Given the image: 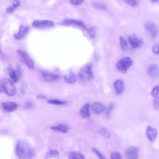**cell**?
Returning <instances> with one entry per match:
<instances>
[{"label":"cell","instance_id":"cell-14","mask_svg":"<svg viewBox=\"0 0 159 159\" xmlns=\"http://www.w3.org/2000/svg\"><path fill=\"white\" fill-rule=\"evenodd\" d=\"M114 88L115 89V93L117 95H120L124 90V84L122 80L118 79L114 82Z\"/></svg>","mask_w":159,"mask_h":159},{"label":"cell","instance_id":"cell-18","mask_svg":"<svg viewBox=\"0 0 159 159\" xmlns=\"http://www.w3.org/2000/svg\"><path fill=\"white\" fill-rule=\"evenodd\" d=\"M89 109H90V105L89 103L84 104L80 109V113L81 116L85 119L89 117H90Z\"/></svg>","mask_w":159,"mask_h":159},{"label":"cell","instance_id":"cell-23","mask_svg":"<svg viewBox=\"0 0 159 159\" xmlns=\"http://www.w3.org/2000/svg\"><path fill=\"white\" fill-rule=\"evenodd\" d=\"M8 72H9V75L11 78V80L14 83L17 82L18 81V76L16 73V71L13 70V68L11 66H9V67L8 68Z\"/></svg>","mask_w":159,"mask_h":159},{"label":"cell","instance_id":"cell-8","mask_svg":"<svg viewBox=\"0 0 159 159\" xmlns=\"http://www.w3.org/2000/svg\"><path fill=\"white\" fill-rule=\"evenodd\" d=\"M129 42L133 48H139L143 45V41L142 39L138 38L135 34H132L128 38Z\"/></svg>","mask_w":159,"mask_h":159},{"label":"cell","instance_id":"cell-29","mask_svg":"<svg viewBox=\"0 0 159 159\" xmlns=\"http://www.w3.org/2000/svg\"><path fill=\"white\" fill-rule=\"evenodd\" d=\"M153 108L159 111V96L154 98V100L153 101Z\"/></svg>","mask_w":159,"mask_h":159},{"label":"cell","instance_id":"cell-25","mask_svg":"<svg viewBox=\"0 0 159 159\" xmlns=\"http://www.w3.org/2000/svg\"><path fill=\"white\" fill-rule=\"evenodd\" d=\"M151 96L153 98L159 96V84L155 86L151 91Z\"/></svg>","mask_w":159,"mask_h":159},{"label":"cell","instance_id":"cell-37","mask_svg":"<svg viewBox=\"0 0 159 159\" xmlns=\"http://www.w3.org/2000/svg\"><path fill=\"white\" fill-rule=\"evenodd\" d=\"M16 8V7H14L13 5H12V6H9L8 8L6 9V12H7V13H11V12H12L14 11V9H15Z\"/></svg>","mask_w":159,"mask_h":159},{"label":"cell","instance_id":"cell-1","mask_svg":"<svg viewBox=\"0 0 159 159\" xmlns=\"http://www.w3.org/2000/svg\"><path fill=\"white\" fill-rule=\"evenodd\" d=\"M17 159H32L34 152L30 145L25 140L17 141L15 149Z\"/></svg>","mask_w":159,"mask_h":159},{"label":"cell","instance_id":"cell-13","mask_svg":"<svg viewBox=\"0 0 159 159\" xmlns=\"http://www.w3.org/2000/svg\"><path fill=\"white\" fill-rule=\"evenodd\" d=\"M148 75L152 78H157L159 76V67L156 64L151 65L147 69Z\"/></svg>","mask_w":159,"mask_h":159},{"label":"cell","instance_id":"cell-26","mask_svg":"<svg viewBox=\"0 0 159 159\" xmlns=\"http://www.w3.org/2000/svg\"><path fill=\"white\" fill-rule=\"evenodd\" d=\"M91 149H92L93 152L96 155V156L98 157V158L99 159H107V158L104 157V155L99 150H98L96 148L93 147Z\"/></svg>","mask_w":159,"mask_h":159},{"label":"cell","instance_id":"cell-28","mask_svg":"<svg viewBox=\"0 0 159 159\" xmlns=\"http://www.w3.org/2000/svg\"><path fill=\"white\" fill-rule=\"evenodd\" d=\"M47 102L49 104H55V105H63V104H65L66 103L65 101L57 100V99H50V100L47 101Z\"/></svg>","mask_w":159,"mask_h":159},{"label":"cell","instance_id":"cell-6","mask_svg":"<svg viewBox=\"0 0 159 159\" xmlns=\"http://www.w3.org/2000/svg\"><path fill=\"white\" fill-rule=\"evenodd\" d=\"M54 25V22L50 20H35L32 22V25L36 28H50Z\"/></svg>","mask_w":159,"mask_h":159},{"label":"cell","instance_id":"cell-36","mask_svg":"<svg viewBox=\"0 0 159 159\" xmlns=\"http://www.w3.org/2000/svg\"><path fill=\"white\" fill-rule=\"evenodd\" d=\"M113 107H114V104L112 103L110 104L108 106V108H107V112H106V115L107 117H109L110 116V114L111 112V111L112 109H113Z\"/></svg>","mask_w":159,"mask_h":159},{"label":"cell","instance_id":"cell-17","mask_svg":"<svg viewBox=\"0 0 159 159\" xmlns=\"http://www.w3.org/2000/svg\"><path fill=\"white\" fill-rule=\"evenodd\" d=\"M63 80L68 84H73L76 81V76L73 71H70L64 75Z\"/></svg>","mask_w":159,"mask_h":159},{"label":"cell","instance_id":"cell-10","mask_svg":"<svg viewBox=\"0 0 159 159\" xmlns=\"http://www.w3.org/2000/svg\"><path fill=\"white\" fill-rule=\"evenodd\" d=\"M29 30V29L28 27L27 26H24V25H20L19 27V31L14 34V37L16 39V40H22L28 34Z\"/></svg>","mask_w":159,"mask_h":159},{"label":"cell","instance_id":"cell-19","mask_svg":"<svg viewBox=\"0 0 159 159\" xmlns=\"http://www.w3.org/2000/svg\"><path fill=\"white\" fill-rule=\"evenodd\" d=\"M63 23L65 25H73L78 26L80 27L84 28L86 30V28L85 27V25H84V24L80 20H74V19H67V20H64V22Z\"/></svg>","mask_w":159,"mask_h":159},{"label":"cell","instance_id":"cell-31","mask_svg":"<svg viewBox=\"0 0 159 159\" xmlns=\"http://www.w3.org/2000/svg\"><path fill=\"white\" fill-rule=\"evenodd\" d=\"M152 51L155 54H159V42L155 43L152 47Z\"/></svg>","mask_w":159,"mask_h":159},{"label":"cell","instance_id":"cell-30","mask_svg":"<svg viewBox=\"0 0 159 159\" xmlns=\"http://www.w3.org/2000/svg\"><path fill=\"white\" fill-rule=\"evenodd\" d=\"M111 159H122L121 154L118 152H114L111 154Z\"/></svg>","mask_w":159,"mask_h":159},{"label":"cell","instance_id":"cell-34","mask_svg":"<svg viewBox=\"0 0 159 159\" xmlns=\"http://www.w3.org/2000/svg\"><path fill=\"white\" fill-rule=\"evenodd\" d=\"M86 31L88 32L89 35L91 38H94L95 36V30L93 28H90V29H86Z\"/></svg>","mask_w":159,"mask_h":159},{"label":"cell","instance_id":"cell-20","mask_svg":"<svg viewBox=\"0 0 159 159\" xmlns=\"http://www.w3.org/2000/svg\"><path fill=\"white\" fill-rule=\"evenodd\" d=\"M58 157H59V153H58L57 150H50L46 153L44 159L58 158Z\"/></svg>","mask_w":159,"mask_h":159},{"label":"cell","instance_id":"cell-12","mask_svg":"<svg viewBox=\"0 0 159 159\" xmlns=\"http://www.w3.org/2000/svg\"><path fill=\"white\" fill-rule=\"evenodd\" d=\"M127 159H137L139 156V150L135 147H129L125 153Z\"/></svg>","mask_w":159,"mask_h":159},{"label":"cell","instance_id":"cell-39","mask_svg":"<svg viewBox=\"0 0 159 159\" xmlns=\"http://www.w3.org/2000/svg\"><path fill=\"white\" fill-rule=\"evenodd\" d=\"M151 1L153 2H157L158 1H159V0H151Z\"/></svg>","mask_w":159,"mask_h":159},{"label":"cell","instance_id":"cell-11","mask_svg":"<svg viewBox=\"0 0 159 159\" xmlns=\"http://www.w3.org/2000/svg\"><path fill=\"white\" fill-rule=\"evenodd\" d=\"M42 79L47 82L53 81L58 79L59 76L58 75L49 72V71H41Z\"/></svg>","mask_w":159,"mask_h":159},{"label":"cell","instance_id":"cell-40","mask_svg":"<svg viewBox=\"0 0 159 159\" xmlns=\"http://www.w3.org/2000/svg\"><path fill=\"white\" fill-rule=\"evenodd\" d=\"M0 51H1V50H0Z\"/></svg>","mask_w":159,"mask_h":159},{"label":"cell","instance_id":"cell-27","mask_svg":"<svg viewBox=\"0 0 159 159\" xmlns=\"http://www.w3.org/2000/svg\"><path fill=\"white\" fill-rule=\"evenodd\" d=\"M119 40H120V45L121 49L122 50H125L127 48V42L121 36H120Z\"/></svg>","mask_w":159,"mask_h":159},{"label":"cell","instance_id":"cell-4","mask_svg":"<svg viewBox=\"0 0 159 159\" xmlns=\"http://www.w3.org/2000/svg\"><path fill=\"white\" fill-rule=\"evenodd\" d=\"M1 83L2 90L7 95L12 96L16 94V88L11 80L3 78L1 81Z\"/></svg>","mask_w":159,"mask_h":159},{"label":"cell","instance_id":"cell-22","mask_svg":"<svg viewBox=\"0 0 159 159\" xmlns=\"http://www.w3.org/2000/svg\"><path fill=\"white\" fill-rule=\"evenodd\" d=\"M68 159H85V158L83 154L73 151L69 153Z\"/></svg>","mask_w":159,"mask_h":159},{"label":"cell","instance_id":"cell-16","mask_svg":"<svg viewBox=\"0 0 159 159\" xmlns=\"http://www.w3.org/2000/svg\"><path fill=\"white\" fill-rule=\"evenodd\" d=\"M91 107H92L93 111L97 114H99L102 113L106 109L105 106L103 104H102L101 102H93L92 104Z\"/></svg>","mask_w":159,"mask_h":159},{"label":"cell","instance_id":"cell-5","mask_svg":"<svg viewBox=\"0 0 159 159\" xmlns=\"http://www.w3.org/2000/svg\"><path fill=\"white\" fill-rule=\"evenodd\" d=\"M17 53L19 57L20 60L30 70H34L35 68V65L34 61L31 59V58L28 55V54L21 50H19L17 51Z\"/></svg>","mask_w":159,"mask_h":159},{"label":"cell","instance_id":"cell-3","mask_svg":"<svg viewBox=\"0 0 159 159\" xmlns=\"http://www.w3.org/2000/svg\"><path fill=\"white\" fill-rule=\"evenodd\" d=\"M133 63L132 59L129 57H125L120 58L116 63V68L123 74H125Z\"/></svg>","mask_w":159,"mask_h":159},{"label":"cell","instance_id":"cell-38","mask_svg":"<svg viewBox=\"0 0 159 159\" xmlns=\"http://www.w3.org/2000/svg\"><path fill=\"white\" fill-rule=\"evenodd\" d=\"M37 97L38 98H40V99H45V96H43V95H42V94H39V95L37 96Z\"/></svg>","mask_w":159,"mask_h":159},{"label":"cell","instance_id":"cell-9","mask_svg":"<svg viewBox=\"0 0 159 159\" xmlns=\"http://www.w3.org/2000/svg\"><path fill=\"white\" fill-rule=\"evenodd\" d=\"M145 29L147 30V31L150 33V34L153 37H155L158 34V29L157 26L152 22L147 21L144 24Z\"/></svg>","mask_w":159,"mask_h":159},{"label":"cell","instance_id":"cell-33","mask_svg":"<svg viewBox=\"0 0 159 159\" xmlns=\"http://www.w3.org/2000/svg\"><path fill=\"white\" fill-rule=\"evenodd\" d=\"M94 6L96 7L97 9H101V10H104L106 9V6L104 5V4H101V3H94Z\"/></svg>","mask_w":159,"mask_h":159},{"label":"cell","instance_id":"cell-15","mask_svg":"<svg viewBox=\"0 0 159 159\" xmlns=\"http://www.w3.org/2000/svg\"><path fill=\"white\" fill-rule=\"evenodd\" d=\"M1 107L3 110L6 112H12L17 109V104L13 101L4 102L1 104Z\"/></svg>","mask_w":159,"mask_h":159},{"label":"cell","instance_id":"cell-21","mask_svg":"<svg viewBox=\"0 0 159 159\" xmlns=\"http://www.w3.org/2000/svg\"><path fill=\"white\" fill-rule=\"evenodd\" d=\"M51 129L55 131H58L63 133H66L68 131V127L64 124H59L55 126H52Z\"/></svg>","mask_w":159,"mask_h":159},{"label":"cell","instance_id":"cell-7","mask_svg":"<svg viewBox=\"0 0 159 159\" xmlns=\"http://www.w3.org/2000/svg\"><path fill=\"white\" fill-rule=\"evenodd\" d=\"M145 134H146V137L147 139L151 143L155 142L158 135V131L155 128H153L150 125H148L146 127Z\"/></svg>","mask_w":159,"mask_h":159},{"label":"cell","instance_id":"cell-2","mask_svg":"<svg viewBox=\"0 0 159 159\" xmlns=\"http://www.w3.org/2000/svg\"><path fill=\"white\" fill-rule=\"evenodd\" d=\"M78 78L83 81H90L93 78L91 64H86L81 68L78 73Z\"/></svg>","mask_w":159,"mask_h":159},{"label":"cell","instance_id":"cell-35","mask_svg":"<svg viewBox=\"0 0 159 159\" xmlns=\"http://www.w3.org/2000/svg\"><path fill=\"white\" fill-rule=\"evenodd\" d=\"M71 3L75 6H79L81 4L84 0H70Z\"/></svg>","mask_w":159,"mask_h":159},{"label":"cell","instance_id":"cell-24","mask_svg":"<svg viewBox=\"0 0 159 159\" xmlns=\"http://www.w3.org/2000/svg\"><path fill=\"white\" fill-rule=\"evenodd\" d=\"M99 134L104 138H110L111 137V135L109 131L105 127H101L99 130Z\"/></svg>","mask_w":159,"mask_h":159},{"label":"cell","instance_id":"cell-32","mask_svg":"<svg viewBox=\"0 0 159 159\" xmlns=\"http://www.w3.org/2000/svg\"><path fill=\"white\" fill-rule=\"evenodd\" d=\"M127 4L131 6H135L137 5L138 2L137 0H124Z\"/></svg>","mask_w":159,"mask_h":159}]
</instances>
